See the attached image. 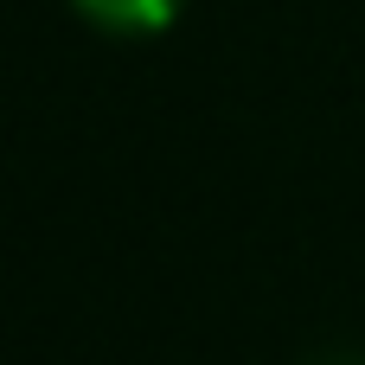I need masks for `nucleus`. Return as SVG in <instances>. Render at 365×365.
<instances>
[{"label":"nucleus","instance_id":"1","mask_svg":"<svg viewBox=\"0 0 365 365\" xmlns=\"http://www.w3.org/2000/svg\"><path fill=\"white\" fill-rule=\"evenodd\" d=\"M71 6H77V19H90L109 38H160L186 0H71Z\"/></svg>","mask_w":365,"mask_h":365}]
</instances>
